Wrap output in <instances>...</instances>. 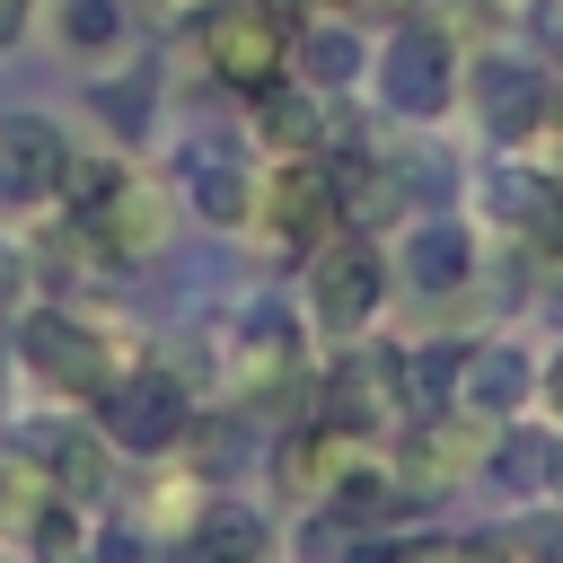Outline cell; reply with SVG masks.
Segmentation results:
<instances>
[{
    "instance_id": "cell-23",
    "label": "cell",
    "mask_w": 563,
    "mask_h": 563,
    "mask_svg": "<svg viewBox=\"0 0 563 563\" xmlns=\"http://www.w3.org/2000/svg\"><path fill=\"white\" fill-rule=\"evenodd\" d=\"M150 9H211V0H150Z\"/></svg>"
},
{
    "instance_id": "cell-21",
    "label": "cell",
    "mask_w": 563,
    "mask_h": 563,
    "mask_svg": "<svg viewBox=\"0 0 563 563\" xmlns=\"http://www.w3.org/2000/svg\"><path fill=\"white\" fill-rule=\"evenodd\" d=\"M26 26H35V0H0V53H9Z\"/></svg>"
},
{
    "instance_id": "cell-22",
    "label": "cell",
    "mask_w": 563,
    "mask_h": 563,
    "mask_svg": "<svg viewBox=\"0 0 563 563\" xmlns=\"http://www.w3.org/2000/svg\"><path fill=\"white\" fill-rule=\"evenodd\" d=\"M18 282H26V264H18V238H0V308L18 299Z\"/></svg>"
},
{
    "instance_id": "cell-14",
    "label": "cell",
    "mask_w": 563,
    "mask_h": 563,
    "mask_svg": "<svg viewBox=\"0 0 563 563\" xmlns=\"http://www.w3.org/2000/svg\"><path fill=\"white\" fill-rule=\"evenodd\" d=\"M185 194H194V211H202L211 229L255 220V185H246V167H229V158H194V167H185Z\"/></svg>"
},
{
    "instance_id": "cell-20",
    "label": "cell",
    "mask_w": 563,
    "mask_h": 563,
    "mask_svg": "<svg viewBox=\"0 0 563 563\" xmlns=\"http://www.w3.org/2000/svg\"><path fill=\"white\" fill-rule=\"evenodd\" d=\"M537 466H545V440H510V449H501V475H510V484H528Z\"/></svg>"
},
{
    "instance_id": "cell-15",
    "label": "cell",
    "mask_w": 563,
    "mask_h": 563,
    "mask_svg": "<svg viewBox=\"0 0 563 563\" xmlns=\"http://www.w3.org/2000/svg\"><path fill=\"white\" fill-rule=\"evenodd\" d=\"M255 123H264V141H273L282 158H317V97H308V88H290V79L264 88V97H255Z\"/></svg>"
},
{
    "instance_id": "cell-17",
    "label": "cell",
    "mask_w": 563,
    "mask_h": 563,
    "mask_svg": "<svg viewBox=\"0 0 563 563\" xmlns=\"http://www.w3.org/2000/svg\"><path fill=\"white\" fill-rule=\"evenodd\" d=\"M519 387H528V369H519L510 352H493V343H484V352H466V378H457V405H475V413H501V405H510Z\"/></svg>"
},
{
    "instance_id": "cell-13",
    "label": "cell",
    "mask_w": 563,
    "mask_h": 563,
    "mask_svg": "<svg viewBox=\"0 0 563 563\" xmlns=\"http://www.w3.org/2000/svg\"><path fill=\"white\" fill-rule=\"evenodd\" d=\"M466 229L457 220H422L413 238H405V273H413V290H457L466 282Z\"/></svg>"
},
{
    "instance_id": "cell-1",
    "label": "cell",
    "mask_w": 563,
    "mask_h": 563,
    "mask_svg": "<svg viewBox=\"0 0 563 563\" xmlns=\"http://www.w3.org/2000/svg\"><path fill=\"white\" fill-rule=\"evenodd\" d=\"M53 202H62V220L88 238L97 264H141V255L167 238V202H158V185H150L132 158H114V150H70Z\"/></svg>"
},
{
    "instance_id": "cell-2",
    "label": "cell",
    "mask_w": 563,
    "mask_h": 563,
    "mask_svg": "<svg viewBox=\"0 0 563 563\" xmlns=\"http://www.w3.org/2000/svg\"><path fill=\"white\" fill-rule=\"evenodd\" d=\"M18 361H26L62 405H97V396L123 378V352L106 343V325H88V317L62 308V299H44V308L18 317Z\"/></svg>"
},
{
    "instance_id": "cell-11",
    "label": "cell",
    "mask_w": 563,
    "mask_h": 563,
    "mask_svg": "<svg viewBox=\"0 0 563 563\" xmlns=\"http://www.w3.org/2000/svg\"><path fill=\"white\" fill-rule=\"evenodd\" d=\"M475 106H484V132H493V141H519V132L537 123L545 88H537V70H528V62H510V53H501V62H484V70H475Z\"/></svg>"
},
{
    "instance_id": "cell-24",
    "label": "cell",
    "mask_w": 563,
    "mask_h": 563,
    "mask_svg": "<svg viewBox=\"0 0 563 563\" xmlns=\"http://www.w3.org/2000/svg\"><path fill=\"white\" fill-rule=\"evenodd\" d=\"M554 405H563V361H554Z\"/></svg>"
},
{
    "instance_id": "cell-9",
    "label": "cell",
    "mask_w": 563,
    "mask_h": 563,
    "mask_svg": "<svg viewBox=\"0 0 563 563\" xmlns=\"http://www.w3.org/2000/svg\"><path fill=\"white\" fill-rule=\"evenodd\" d=\"M26 457L44 466V484L53 493H70V501H97L106 493V431L97 422H44V431H26Z\"/></svg>"
},
{
    "instance_id": "cell-19",
    "label": "cell",
    "mask_w": 563,
    "mask_h": 563,
    "mask_svg": "<svg viewBox=\"0 0 563 563\" xmlns=\"http://www.w3.org/2000/svg\"><path fill=\"white\" fill-rule=\"evenodd\" d=\"M396 563H501V554L475 545V537H431V545H413V554H396Z\"/></svg>"
},
{
    "instance_id": "cell-6",
    "label": "cell",
    "mask_w": 563,
    "mask_h": 563,
    "mask_svg": "<svg viewBox=\"0 0 563 563\" xmlns=\"http://www.w3.org/2000/svg\"><path fill=\"white\" fill-rule=\"evenodd\" d=\"M255 211L282 246H325L343 229V185H334L325 158H282L273 185H255Z\"/></svg>"
},
{
    "instance_id": "cell-12",
    "label": "cell",
    "mask_w": 563,
    "mask_h": 563,
    "mask_svg": "<svg viewBox=\"0 0 563 563\" xmlns=\"http://www.w3.org/2000/svg\"><path fill=\"white\" fill-rule=\"evenodd\" d=\"M290 70H299L308 88H343V79H361V35H352L343 18H317V26L290 35Z\"/></svg>"
},
{
    "instance_id": "cell-4",
    "label": "cell",
    "mask_w": 563,
    "mask_h": 563,
    "mask_svg": "<svg viewBox=\"0 0 563 563\" xmlns=\"http://www.w3.org/2000/svg\"><path fill=\"white\" fill-rule=\"evenodd\" d=\"M88 413H97L106 449H123V457H167V449L194 440V396H185V378L167 361H123V378Z\"/></svg>"
},
{
    "instance_id": "cell-18",
    "label": "cell",
    "mask_w": 563,
    "mask_h": 563,
    "mask_svg": "<svg viewBox=\"0 0 563 563\" xmlns=\"http://www.w3.org/2000/svg\"><path fill=\"white\" fill-rule=\"evenodd\" d=\"M88 106L114 123V141H141V123H150V79H141V70H132V79H97Z\"/></svg>"
},
{
    "instance_id": "cell-10",
    "label": "cell",
    "mask_w": 563,
    "mask_h": 563,
    "mask_svg": "<svg viewBox=\"0 0 563 563\" xmlns=\"http://www.w3.org/2000/svg\"><path fill=\"white\" fill-rule=\"evenodd\" d=\"M185 563H273V528L246 501H211L185 537Z\"/></svg>"
},
{
    "instance_id": "cell-8",
    "label": "cell",
    "mask_w": 563,
    "mask_h": 563,
    "mask_svg": "<svg viewBox=\"0 0 563 563\" xmlns=\"http://www.w3.org/2000/svg\"><path fill=\"white\" fill-rule=\"evenodd\" d=\"M378 97H387L396 114H413V123L440 114V106L457 97V79H449V35L422 26V18L396 26V35H387V62H378Z\"/></svg>"
},
{
    "instance_id": "cell-5",
    "label": "cell",
    "mask_w": 563,
    "mask_h": 563,
    "mask_svg": "<svg viewBox=\"0 0 563 563\" xmlns=\"http://www.w3.org/2000/svg\"><path fill=\"white\" fill-rule=\"evenodd\" d=\"M378 299H387V264H378L369 238L334 229L325 246H308V317L325 334H361L378 317Z\"/></svg>"
},
{
    "instance_id": "cell-16",
    "label": "cell",
    "mask_w": 563,
    "mask_h": 563,
    "mask_svg": "<svg viewBox=\"0 0 563 563\" xmlns=\"http://www.w3.org/2000/svg\"><path fill=\"white\" fill-rule=\"evenodd\" d=\"M123 26H132V9H123V0H62V9H53L62 53H88V62H97V53H114V44H123Z\"/></svg>"
},
{
    "instance_id": "cell-7",
    "label": "cell",
    "mask_w": 563,
    "mask_h": 563,
    "mask_svg": "<svg viewBox=\"0 0 563 563\" xmlns=\"http://www.w3.org/2000/svg\"><path fill=\"white\" fill-rule=\"evenodd\" d=\"M62 167H70V132H62L44 106H0V202H9V211L53 202Z\"/></svg>"
},
{
    "instance_id": "cell-3",
    "label": "cell",
    "mask_w": 563,
    "mask_h": 563,
    "mask_svg": "<svg viewBox=\"0 0 563 563\" xmlns=\"http://www.w3.org/2000/svg\"><path fill=\"white\" fill-rule=\"evenodd\" d=\"M290 9L282 0H211L202 9V70L238 97H264L290 79Z\"/></svg>"
}]
</instances>
